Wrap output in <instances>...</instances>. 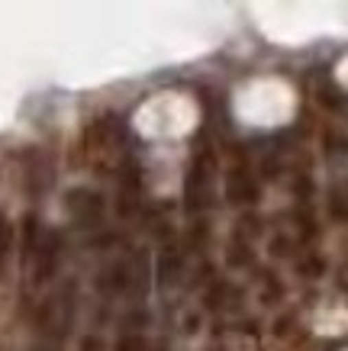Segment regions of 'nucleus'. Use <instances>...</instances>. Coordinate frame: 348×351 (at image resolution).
Wrapping results in <instances>:
<instances>
[{
    "label": "nucleus",
    "instance_id": "2",
    "mask_svg": "<svg viewBox=\"0 0 348 351\" xmlns=\"http://www.w3.org/2000/svg\"><path fill=\"white\" fill-rule=\"evenodd\" d=\"M97 287L104 297H129L136 293V287H142V267L139 258L132 255H119L113 261H106L97 274Z\"/></svg>",
    "mask_w": 348,
    "mask_h": 351
},
{
    "label": "nucleus",
    "instance_id": "10",
    "mask_svg": "<svg viewBox=\"0 0 348 351\" xmlns=\"http://www.w3.org/2000/svg\"><path fill=\"white\" fill-rule=\"evenodd\" d=\"M94 348V339H84V345H81V351H91Z\"/></svg>",
    "mask_w": 348,
    "mask_h": 351
},
{
    "label": "nucleus",
    "instance_id": "4",
    "mask_svg": "<svg viewBox=\"0 0 348 351\" xmlns=\"http://www.w3.org/2000/svg\"><path fill=\"white\" fill-rule=\"evenodd\" d=\"M74 319V293L71 290H55L52 297L39 309V329L45 335H62L68 329V322Z\"/></svg>",
    "mask_w": 348,
    "mask_h": 351
},
{
    "label": "nucleus",
    "instance_id": "3",
    "mask_svg": "<svg viewBox=\"0 0 348 351\" xmlns=\"http://www.w3.org/2000/svg\"><path fill=\"white\" fill-rule=\"evenodd\" d=\"M62 258H65V235L58 229H52V226H45L43 235H39V245H36V252L30 258V265H26V271L32 274V284H49L58 274Z\"/></svg>",
    "mask_w": 348,
    "mask_h": 351
},
{
    "label": "nucleus",
    "instance_id": "7",
    "mask_svg": "<svg viewBox=\"0 0 348 351\" xmlns=\"http://www.w3.org/2000/svg\"><path fill=\"white\" fill-rule=\"evenodd\" d=\"M329 213H332V219H338V223H348V197L342 191H332V197H329Z\"/></svg>",
    "mask_w": 348,
    "mask_h": 351
},
{
    "label": "nucleus",
    "instance_id": "1",
    "mask_svg": "<svg viewBox=\"0 0 348 351\" xmlns=\"http://www.w3.org/2000/svg\"><path fill=\"white\" fill-rule=\"evenodd\" d=\"M213 181H216V155L203 145V149L194 152V161H190V168H187V181H184V200H187L190 213L210 206Z\"/></svg>",
    "mask_w": 348,
    "mask_h": 351
},
{
    "label": "nucleus",
    "instance_id": "9",
    "mask_svg": "<svg viewBox=\"0 0 348 351\" xmlns=\"http://www.w3.org/2000/svg\"><path fill=\"white\" fill-rule=\"evenodd\" d=\"M10 242H13V229H10V223L0 216V265H3L7 255H10Z\"/></svg>",
    "mask_w": 348,
    "mask_h": 351
},
{
    "label": "nucleus",
    "instance_id": "6",
    "mask_svg": "<svg viewBox=\"0 0 348 351\" xmlns=\"http://www.w3.org/2000/svg\"><path fill=\"white\" fill-rule=\"evenodd\" d=\"M226 197H229V203H255L258 200V184L245 168H232L226 174Z\"/></svg>",
    "mask_w": 348,
    "mask_h": 351
},
{
    "label": "nucleus",
    "instance_id": "5",
    "mask_svg": "<svg viewBox=\"0 0 348 351\" xmlns=\"http://www.w3.org/2000/svg\"><path fill=\"white\" fill-rule=\"evenodd\" d=\"M65 206H68V213H71L74 223H81V226H97L104 219V197L97 191H91V187H74V191H68Z\"/></svg>",
    "mask_w": 348,
    "mask_h": 351
},
{
    "label": "nucleus",
    "instance_id": "8",
    "mask_svg": "<svg viewBox=\"0 0 348 351\" xmlns=\"http://www.w3.org/2000/svg\"><path fill=\"white\" fill-rule=\"evenodd\" d=\"M116 351H146V339H142L139 332H123V339H119Z\"/></svg>",
    "mask_w": 348,
    "mask_h": 351
}]
</instances>
